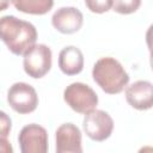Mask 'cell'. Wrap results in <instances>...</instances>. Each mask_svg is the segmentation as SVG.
I'll list each match as a JSON object with an SVG mask.
<instances>
[{
	"label": "cell",
	"mask_w": 153,
	"mask_h": 153,
	"mask_svg": "<svg viewBox=\"0 0 153 153\" xmlns=\"http://www.w3.org/2000/svg\"><path fill=\"white\" fill-rule=\"evenodd\" d=\"M12 2V0H1V6H0V11H5L6 7L8 6V4Z\"/></svg>",
	"instance_id": "e0dca14e"
},
{
	"label": "cell",
	"mask_w": 153,
	"mask_h": 153,
	"mask_svg": "<svg viewBox=\"0 0 153 153\" xmlns=\"http://www.w3.org/2000/svg\"><path fill=\"white\" fill-rule=\"evenodd\" d=\"M146 43H147L148 50L153 48V24L148 27V30L146 32Z\"/></svg>",
	"instance_id": "2e32d148"
},
{
	"label": "cell",
	"mask_w": 153,
	"mask_h": 153,
	"mask_svg": "<svg viewBox=\"0 0 153 153\" xmlns=\"http://www.w3.org/2000/svg\"><path fill=\"white\" fill-rule=\"evenodd\" d=\"M94 82L108 94L121 93L129 82V75L123 66L114 57H100L93 66Z\"/></svg>",
	"instance_id": "7a4b0ae2"
},
{
	"label": "cell",
	"mask_w": 153,
	"mask_h": 153,
	"mask_svg": "<svg viewBox=\"0 0 153 153\" xmlns=\"http://www.w3.org/2000/svg\"><path fill=\"white\" fill-rule=\"evenodd\" d=\"M149 53H151V56H149V65H151V68L153 71V48L149 49Z\"/></svg>",
	"instance_id": "ac0fdd59"
},
{
	"label": "cell",
	"mask_w": 153,
	"mask_h": 153,
	"mask_svg": "<svg viewBox=\"0 0 153 153\" xmlns=\"http://www.w3.org/2000/svg\"><path fill=\"white\" fill-rule=\"evenodd\" d=\"M0 36L8 50L19 56L36 44L37 30L26 20L14 16H4L0 19Z\"/></svg>",
	"instance_id": "6da1fadb"
},
{
	"label": "cell",
	"mask_w": 153,
	"mask_h": 153,
	"mask_svg": "<svg viewBox=\"0 0 153 153\" xmlns=\"http://www.w3.org/2000/svg\"><path fill=\"white\" fill-rule=\"evenodd\" d=\"M18 142L22 153H45L48 151V133L42 126L31 123L22 128Z\"/></svg>",
	"instance_id": "52a82bcc"
},
{
	"label": "cell",
	"mask_w": 153,
	"mask_h": 153,
	"mask_svg": "<svg viewBox=\"0 0 153 153\" xmlns=\"http://www.w3.org/2000/svg\"><path fill=\"white\" fill-rule=\"evenodd\" d=\"M63 99L67 105L78 114H87L96 109L98 96L92 87L84 82H72L63 91Z\"/></svg>",
	"instance_id": "3957f363"
},
{
	"label": "cell",
	"mask_w": 153,
	"mask_h": 153,
	"mask_svg": "<svg viewBox=\"0 0 153 153\" xmlns=\"http://www.w3.org/2000/svg\"><path fill=\"white\" fill-rule=\"evenodd\" d=\"M84 23V16L76 7L67 6L56 10L51 17L53 26L61 33L71 35L79 31Z\"/></svg>",
	"instance_id": "ba28073f"
},
{
	"label": "cell",
	"mask_w": 153,
	"mask_h": 153,
	"mask_svg": "<svg viewBox=\"0 0 153 153\" xmlns=\"http://www.w3.org/2000/svg\"><path fill=\"white\" fill-rule=\"evenodd\" d=\"M59 67L66 75L79 74L84 68L82 51L74 45L65 47L59 54Z\"/></svg>",
	"instance_id": "8fae6325"
},
{
	"label": "cell",
	"mask_w": 153,
	"mask_h": 153,
	"mask_svg": "<svg viewBox=\"0 0 153 153\" xmlns=\"http://www.w3.org/2000/svg\"><path fill=\"white\" fill-rule=\"evenodd\" d=\"M51 60L53 55L48 45L35 44L24 54V71L33 79L43 78L51 68Z\"/></svg>",
	"instance_id": "277c9868"
},
{
	"label": "cell",
	"mask_w": 153,
	"mask_h": 153,
	"mask_svg": "<svg viewBox=\"0 0 153 153\" xmlns=\"http://www.w3.org/2000/svg\"><path fill=\"white\" fill-rule=\"evenodd\" d=\"M57 153H81V131L73 123L61 124L55 133Z\"/></svg>",
	"instance_id": "9c48e42d"
},
{
	"label": "cell",
	"mask_w": 153,
	"mask_h": 153,
	"mask_svg": "<svg viewBox=\"0 0 153 153\" xmlns=\"http://www.w3.org/2000/svg\"><path fill=\"white\" fill-rule=\"evenodd\" d=\"M85 5L93 13H105L112 8V0H85Z\"/></svg>",
	"instance_id": "5bb4252c"
},
{
	"label": "cell",
	"mask_w": 153,
	"mask_h": 153,
	"mask_svg": "<svg viewBox=\"0 0 153 153\" xmlns=\"http://www.w3.org/2000/svg\"><path fill=\"white\" fill-rule=\"evenodd\" d=\"M7 102L18 114H30L38 105L36 90L26 82H14L7 91Z\"/></svg>",
	"instance_id": "5b68a950"
},
{
	"label": "cell",
	"mask_w": 153,
	"mask_h": 153,
	"mask_svg": "<svg viewBox=\"0 0 153 153\" xmlns=\"http://www.w3.org/2000/svg\"><path fill=\"white\" fill-rule=\"evenodd\" d=\"M82 128L91 140L104 141L110 137L114 130V121L106 111L94 109L85 114Z\"/></svg>",
	"instance_id": "8992f818"
},
{
	"label": "cell",
	"mask_w": 153,
	"mask_h": 153,
	"mask_svg": "<svg viewBox=\"0 0 153 153\" xmlns=\"http://www.w3.org/2000/svg\"><path fill=\"white\" fill-rule=\"evenodd\" d=\"M0 115H1V137L6 139L11 130V118L4 111H1Z\"/></svg>",
	"instance_id": "9a60e30c"
},
{
	"label": "cell",
	"mask_w": 153,
	"mask_h": 153,
	"mask_svg": "<svg viewBox=\"0 0 153 153\" xmlns=\"http://www.w3.org/2000/svg\"><path fill=\"white\" fill-rule=\"evenodd\" d=\"M12 4L19 12L42 16L53 8L54 0H12Z\"/></svg>",
	"instance_id": "7c38bea8"
},
{
	"label": "cell",
	"mask_w": 153,
	"mask_h": 153,
	"mask_svg": "<svg viewBox=\"0 0 153 153\" xmlns=\"http://www.w3.org/2000/svg\"><path fill=\"white\" fill-rule=\"evenodd\" d=\"M141 0H112V10L120 14H130L139 10Z\"/></svg>",
	"instance_id": "4fadbf2b"
},
{
	"label": "cell",
	"mask_w": 153,
	"mask_h": 153,
	"mask_svg": "<svg viewBox=\"0 0 153 153\" xmlns=\"http://www.w3.org/2000/svg\"><path fill=\"white\" fill-rule=\"evenodd\" d=\"M126 100L136 110L153 108V84L147 80H137L126 90Z\"/></svg>",
	"instance_id": "30bf717a"
}]
</instances>
